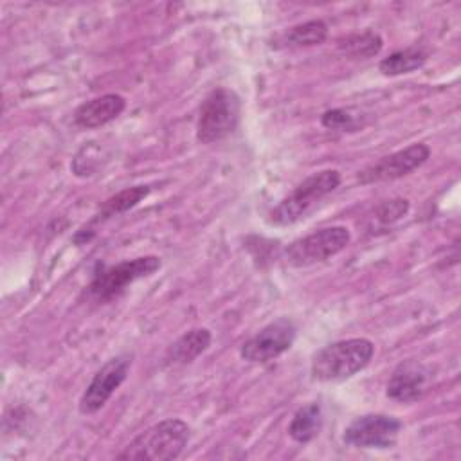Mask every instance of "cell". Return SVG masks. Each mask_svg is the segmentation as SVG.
<instances>
[{"mask_svg": "<svg viewBox=\"0 0 461 461\" xmlns=\"http://www.w3.org/2000/svg\"><path fill=\"white\" fill-rule=\"evenodd\" d=\"M375 344L366 337L342 339L322 346L312 357L310 373L317 382H342L367 367Z\"/></svg>", "mask_w": 461, "mask_h": 461, "instance_id": "obj_1", "label": "cell"}, {"mask_svg": "<svg viewBox=\"0 0 461 461\" xmlns=\"http://www.w3.org/2000/svg\"><path fill=\"white\" fill-rule=\"evenodd\" d=\"M191 438V427L180 418L162 420L133 438L117 459L130 461H171L180 457Z\"/></svg>", "mask_w": 461, "mask_h": 461, "instance_id": "obj_2", "label": "cell"}, {"mask_svg": "<svg viewBox=\"0 0 461 461\" xmlns=\"http://www.w3.org/2000/svg\"><path fill=\"white\" fill-rule=\"evenodd\" d=\"M162 267L158 256L148 254L124 259L117 265H97L86 285L85 295L95 303H110L117 299L131 283L153 276Z\"/></svg>", "mask_w": 461, "mask_h": 461, "instance_id": "obj_3", "label": "cell"}, {"mask_svg": "<svg viewBox=\"0 0 461 461\" xmlns=\"http://www.w3.org/2000/svg\"><path fill=\"white\" fill-rule=\"evenodd\" d=\"M340 185V173L337 169H322L310 175L294 187L272 211L267 221L276 227H286L304 218L322 198Z\"/></svg>", "mask_w": 461, "mask_h": 461, "instance_id": "obj_4", "label": "cell"}, {"mask_svg": "<svg viewBox=\"0 0 461 461\" xmlns=\"http://www.w3.org/2000/svg\"><path fill=\"white\" fill-rule=\"evenodd\" d=\"M241 101L230 88L211 90L200 104L196 121V140L202 144L220 142L240 124Z\"/></svg>", "mask_w": 461, "mask_h": 461, "instance_id": "obj_5", "label": "cell"}, {"mask_svg": "<svg viewBox=\"0 0 461 461\" xmlns=\"http://www.w3.org/2000/svg\"><path fill=\"white\" fill-rule=\"evenodd\" d=\"M351 241V232L344 225H330L317 229L306 236L294 240L283 250V259L292 268H304L342 252Z\"/></svg>", "mask_w": 461, "mask_h": 461, "instance_id": "obj_6", "label": "cell"}, {"mask_svg": "<svg viewBox=\"0 0 461 461\" xmlns=\"http://www.w3.org/2000/svg\"><path fill=\"white\" fill-rule=\"evenodd\" d=\"M402 421L382 412H369L355 418L342 432V441L355 448H393L398 441Z\"/></svg>", "mask_w": 461, "mask_h": 461, "instance_id": "obj_7", "label": "cell"}, {"mask_svg": "<svg viewBox=\"0 0 461 461\" xmlns=\"http://www.w3.org/2000/svg\"><path fill=\"white\" fill-rule=\"evenodd\" d=\"M295 337V322L288 317H279L245 340L240 348V357L250 364L272 362L292 348Z\"/></svg>", "mask_w": 461, "mask_h": 461, "instance_id": "obj_8", "label": "cell"}, {"mask_svg": "<svg viewBox=\"0 0 461 461\" xmlns=\"http://www.w3.org/2000/svg\"><path fill=\"white\" fill-rule=\"evenodd\" d=\"M430 157V148L423 142H414L403 149L384 155L378 160L367 164L357 173V180L362 185L391 182L402 176H407L414 169L421 167Z\"/></svg>", "mask_w": 461, "mask_h": 461, "instance_id": "obj_9", "label": "cell"}, {"mask_svg": "<svg viewBox=\"0 0 461 461\" xmlns=\"http://www.w3.org/2000/svg\"><path fill=\"white\" fill-rule=\"evenodd\" d=\"M131 367V355L121 353L106 360L92 376L90 384L83 391L77 409L81 414H94L101 411L112 394L121 387L126 380L128 371Z\"/></svg>", "mask_w": 461, "mask_h": 461, "instance_id": "obj_10", "label": "cell"}, {"mask_svg": "<svg viewBox=\"0 0 461 461\" xmlns=\"http://www.w3.org/2000/svg\"><path fill=\"white\" fill-rule=\"evenodd\" d=\"M432 376L430 366L414 358L403 360L393 369L385 385V394L400 403L418 402L429 391Z\"/></svg>", "mask_w": 461, "mask_h": 461, "instance_id": "obj_11", "label": "cell"}, {"mask_svg": "<svg viewBox=\"0 0 461 461\" xmlns=\"http://www.w3.org/2000/svg\"><path fill=\"white\" fill-rule=\"evenodd\" d=\"M151 193V187L149 185H131V187H126L115 194H112L110 198H106L99 211L94 214V218L85 223L79 230H76L74 234V243L76 245H85L88 243L94 236H95V229L99 223H104L106 220L117 216V214H122L130 209H133L135 205H139L148 194Z\"/></svg>", "mask_w": 461, "mask_h": 461, "instance_id": "obj_12", "label": "cell"}, {"mask_svg": "<svg viewBox=\"0 0 461 461\" xmlns=\"http://www.w3.org/2000/svg\"><path fill=\"white\" fill-rule=\"evenodd\" d=\"M124 108L126 99L121 94H103L76 108L74 124L83 130H95L117 119Z\"/></svg>", "mask_w": 461, "mask_h": 461, "instance_id": "obj_13", "label": "cell"}, {"mask_svg": "<svg viewBox=\"0 0 461 461\" xmlns=\"http://www.w3.org/2000/svg\"><path fill=\"white\" fill-rule=\"evenodd\" d=\"M212 335L207 328H193L178 337L166 351L164 364L166 366H185L196 360L202 353H205L211 346Z\"/></svg>", "mask_w": 461, "mask_h": 461, "instance_id": "obj_14", "label": "cell"}, {"mask_svg": "<svg viewBox=\"0 0 461 461\" xmlns=\"http://www.w3.org/2000/svg\"><path fill=\"white\" fill-rule=\"evenodd\" d=\"M328 38V25L322 20H310L297 23L281 32L272 47L274 49H303L324 43Z\"/></svg>", "mask_w": 461, "mask_h": 461, "instance_id": "obj_15", "label": "cell"}, {"mask_svg": "<svg viewBox=\"0 0 461 461\" xmlns=\"http://www.w3.org/2000/svg\"><path fill=\"white\" fill-rule=\"evenodd\" d=\"M322 429V409L319 402H310L295 411L288 423V436L301 445L313 441Z\"/></svg>", "mask_w": 461, "mask_h": 461, "instance_id": "obj_16", "label": "cell"}, {"mask_svg": "<svg viewBox=\"0 0 461 461\" xmlns=\"http://www.w3.org/2000/svg\"><path fill=\"white\" fill-rule=\"evenodd\" d=\"M427 58H429V54L421 47H416V45L405 47V49H400V50L389 54L387 58H384L378 63V70L387 77L411 74V72L421 68L425 65Z\"/></svg>", "mask_w": 461, "mask_h": 461, "instance_id": "obj_17", "label": "cell"}, {"mask_svg": "<svg viewBox=\"0 0 461 461\" xmlns=\"http://www.w3.org/2000/svg\"><path fill=\"white\" fill-rule=\"evenodd\" d=\"M382 45H384V40L380 38V34L373 31L348 34L337 41V47L342 54L351 58H360V59L376 56L382 50Z\"/></svg>", "mask_w": 461, "mask_h": 461, "instance_id": "obj_18", "label": "cell"}, {"mask_svg": "<svg viewBox=\"0 0 461 461\" xmlns=\"http://www.w3.org/2000/svg\"><path fill=\"white\" fill-rule=\"evenodd\" d=\"M364 115L353 108H331L321 115V124L333 131H355L364 126Z\"/></svg>", "mask_w": 461, "mask_h": 461, "instance_id": "obj_19", "label": "cell"}, {"mask_svg": "<svg viewBox=\"0 0 461 461\" xmlns=\"http://www.w3.org/2000/svg\"><path fill=\"white\" fill-rule=\"evenodd\" d=\"M101 149L95 146V142H88L85 144L77 155L74 157L72 164H70V169L76 176H90L94 175L99 167H101Z\"/></svg>", "mask_w": 461, "mask_h": 461, "instance_id": "obj_20", "label": "cell"}, {"mask_svg": "<svg viewBox=\"0 0 461 461\" xmlns=\"http://www.w3.org/2000/svg\"><path fill=\"white\" fill-rule=\"evenodd\" d=\"M411 209V203L409 200L405 198H393V200H385L382 202L376 211H375V216L380 223H394L398 220H402Z\"/></svg>", "mask_w": 461, "mask_h": 461, "instance_id": "obj_21", "label": "cell"}]
</instances>
